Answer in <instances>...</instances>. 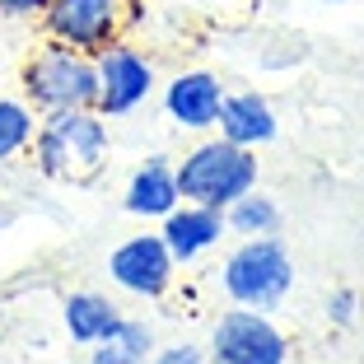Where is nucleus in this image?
I'll use <instances>...</instances> for the list:
<instances>
[{"label":"nucleus","instance_id":"nucleus-9","mask_svg":"<svg viewBox=\"0 0 364 364\" xmlns=\"http://www.w3.org/2000/svg\"><path fill=\"white\" fill-rule=\"evenodd\" d=\"M225 98H229V89L220 85L215 70H178L173 80L159 85V103L168 112V122L178 131H196V136L215 131Z\"/></svg>","mask_w":364,"mask_h":364},{"label":"nucleus","instance_id":"nucleus-5","mask_svg":"<svg viewBox=\"0 0 364 364\" xmlns=\"http://www.w3.org/2000/svg\"><path fill=\"white\" fill-rule=\"evenodd\" d=\"M94 65H98V112H103L107 122L140 112L164 85L154 56L145 52V47L127 43V38L103 47V52L94 56Z\"/></svg>","mask_w":364,"mask_h":364},{"label":"nucleus","instance_id":"nucleus-20","mask_svg":"<svg viewBox=\"0 0 364 364\" xmlns=\"http://www.w3.org/2000/svg\"><path fill=\"white\" fill-rule=\"evenodd\" d=\"M14 220H19V205H5V201H0V229H10Z\"/></svg>","mask_w":364,"mask_h":364},{"label":"nucleus","instance_id":"nucleus-3","mask_svg":"<svg viewBox=\"0 0 364 364\" xmlns=\"http://www.w3.org/2000/svg\"><path fill=\"white\" fill-rule=\"evenodd\" d=\"M173 173H178L182 201L225 210V205H234L243 192L257 187L262 164H257V150H243V145H234V140H225V136H205V140H196L182 159H173Z\"/></svg>","mask_w":364,"mask_h":364},{"label":"nucleus","instance_id":"nucleus-17","mask_svg":"<svg viewBox=\"0 0 364 364\" xmlns=\"http://www.w3.org/2000/svg\"><path fill=\"white\" fill-rule=\"evenodd\" d=\"M360 318H364V294L355 285H336L327 294V322H332L336 332H350Z\"/></svg>","mask_w":364,"mask_h":364},{"label":"nucleus","instance_id":"nucleus-16","mask_svg":"<svg viewBox=\"0 0 364 364\" xmlns=\"http://www.w3.org/2000/svg\"><path fill=\"white\" fill-rule=\"evenodd\" d=\"M38 112H33L28 98H0V168L33 150V136H38Z\"/></svg>","mask_w":364,"mask_h":364},{"label":"nucleus","instance_id":"nucleus-10","mask_svg":"<svg viewBox=\"0 0 364 364\" xmlns=\"http://www.w3.org/2000/svg\"><path fill=\"white\" fill-rule=\"evenodd\" d=\"M159 238L168 243V252H173L178 267H196V262L210 257L215 247L229 238L225 210H215V205H196V201H178L159 220Z\"/></svg>","mask_w":364,"mask_h":364},{"label":"nucleus","instance_id":"nucleus-8","mask_svg":"<svg viewBox=\"0 0 364 364\" xmlns=\"http://www.w3.org/2000/svg\"><path fill=\"white\" fill-rule=\"evenodd\" d=\"M178 271L182 267L173 262V252L159 238V229H154V234H131L107 252V280H112L122 294L145 299V304H159L173 289Z\"/></svg>","mask_w":364,"mask_h":364},{"label":"nucleus","instance_id":"nucleus-2","mask_svg":"<svg viewBox=\"0 0 364 364\" xmlns=\"http://www.w3.org/2000/svg\"><path fill=\"white\" fill-rule=\"evenodd\" d=\"M220 289L238 309L276 313L294 294V252L285 247L280 234L238 238L220 262Z\"/></svg>","mask_w":364,"mask_h":364},{"label":"nucleus","instance_id":"nucleus-4","mask_svg":"<svg viewBox=\"0 0 364 364\" xmlns=\"http://www.w3.org/2000/svg\"><path fill=\"white\" fill-rule=\"evenodd\" d=\"M19 89H23V98L33 103L38 117L65 112V107H98V65L89 52H75V47L47 38L23 61Z\"/></svg>","mask_w":364,"mask_h":364},{"label":"nucleus","instance_id":"nucleus-12","mask_svg":"<svg viewBox=\"0 0 364 364\" xmlns=\"http://www.w3.org/2000/svg\"><path fill=\"white\" fill-rule=\"evenodd\" d=\"M215 136L234 140V145H243V150H262V145H271V140L280 136V117H276V107H271L267 94L238 89V94H229L225 107H220Z\"/></svg>","mask_w":364,"mask_h":364},{"label":"nucleus","instance_id":"nucleus-18","mask_svg":"<svg viewBox=\"0 0 364 364\" xmlns=\"http://www.w3.org/2000/svg\"><path fill=\"white\" fill-rule=\"evenodd\" d=\"M150 364H210V355H205L201 341H164L154 346Z\"/></svg>","mask_w":364,"mask_h":364},{"label":"nucleus","instance_id":"nucleus-19","mask_svg":"<svg viewBox=\"0 0 364 364\" xmlns=\"http://www.w3.org/2000/svg\"><path fill=\"white\" fill-rule=\"evenodd\" d=\"M52 0H0V19H43Z\"/></svg>","mask_w":364,"mask_h":364},{"label":"nucleus","instance_id":"nucleus-13","mask_svg":"<svg viewBox=\"0 0 364 364\" xmlns=\"http://www.w3.org/2000/svg\"><path fill=\"white\" fill-rule=\"evenodd\" d=\"M117 322H122V309L107 299L103 289H70L61 299V327L70 336V346H80V350L98 346Z\"/></svg>","mask_w":364,"mask_h":364},{"label":"nucleus","instance_id":"nucleus-11","mask_svg":"<svg viewBox=\"0 0 364 364\" xmlns=\"http://www.w3.org/2000/svg\"><path fill=\"white\" fill-rule=\"evenodd\" d=\"M178 201L182 192H178V173H173L168 154H150L140 168H131L127 187H122V210L131 220H145V225H159Z\"/></svg>","mask_w":364,"mask_h":364},{"label":"nucleus","instance_id":"nucleus-7","mask_svg":"<svg viewBox=\"0 0 364 364\" xmlns=\"http://www.w3.org/2000/svg\"><path fill=\"white\" fill-rule=\"evenodd\" d=\"M38 23L43 38L98 56L103 47L127 38V0H52Z\"/></svg>","mask_w":364,"mask_h":364},{"label":"nucleus","instance_id":"nucleus-6","mask_svg":"<svg viewBox=\"0 0 364 364\" xmlns=\"http://www.w3.org/2000/svg\"><path fill=\"white\" fill-rule=\"evenodd\" d=\"M205 355H210V364H289V341L271 313L229 304L210 322Z\"/></svg>","mask_w":364,"mask_h":364},{"label":"nucleus","instance_id":"nucleus-1","mask_svg":"<svg viewBox=\"0 0 364 364\" xmlns=\"http://www.w3.org/2000/svg\"><path fill=\"white\" fill-rule=\"evenodd\" d=\"M33 168L52 182H94L112 159V131L98 107L47 112L33 136Z\"/></svg>","mask_w":364,"mask_h":364},{"label":"nucleus","instance_id":"nucleus-14","mask_svg":"<svg viewBox=\"0 0 364 364\" xmlns=\"http://www.w3.org/2000/svg\"><path fill=\"white\" fill-rule=\"evenodd\" d=\"M154 327L150 322H140V318H127L122 313V322L112 327V332L103 336L98 346H89V360L85 364H150V355H154Z\"/></svg>","mask_w":364,"mask_h":364},{"label":"nucleus","instance_id":"nucleus-15","mask_svg":"<svg viewBox=\"0 0 364 364\" xmlns=\"http://www.w3.org/2000/svg\"><path fill=\"white\" fill-rule=\"evenodd\" d=\"M280 205L276 196H267L262 187L243 192L234 205H225V225H229V238H262V234H280Z\"/></svg>","mask_w":364,"mask_h":364}]
</instances>
